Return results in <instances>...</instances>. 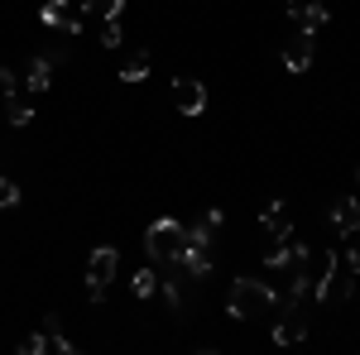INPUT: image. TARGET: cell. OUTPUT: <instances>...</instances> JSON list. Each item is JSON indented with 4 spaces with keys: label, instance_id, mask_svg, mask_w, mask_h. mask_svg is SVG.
I'll list each match as a JSON object with an SVG mask.
<instances>
[{
    "label": "cell",
    "instance_id": "cell-1",
    "mask_svg": "<svg viewBox=\"0 0 360 355\" xmlns=\"http://www.w3.org/2000/svg\"><path fill=\"white\" fill-rule=\"evenodd\" d=\"M226 312H231L236 322L269 317V312H278V293L269 283H259V278H236V283H231V298H226Z\"/></svg>",
    "mask_w": 360,
    "mask_h": 355
},
{
    "label": "cell",
    "instance_id": "cell-2",
    "mask_svg": "<svg viewBox=\"0 0 360 355\" xmlns=\"http://www.w3.org/2000/svg\"><path fill=\"white\" fill-rule=\"evenodd\" d=\"M183 245H188V226L173 221V217H159L144 231V250H149V259H159V264H178Z\"/></svg>",
    "mask_w": 360,
    "mask_h": 355
},
{
    "label": "cell",
    "instance_id": "cell-3",
    "mask_svg": "<svg viewBox=\"0 0 360 355\" xmlns=\"http://www.w3.org/2000/svg\"><path fill=\"white\" fill-rule=\"evenodd\" d=\"M115 269H120V250L115 245H96L91 250V259H86V293H91V302L106 298V283L115 278Z\"/></svg>",
    "mask_w": 360,
    "mask_h": 355
},
{
    "label": "cell",
    "instance_id": "cell-4",
    "mask_svg": "<svg viewBox=\"0 0 360 355\" xmlns=\"http://www.w3.org/2000/svg\"><path fill=\"white\" fill-rule=\"evenodd\" d=\"M193 283H197V278L183 269V264H173V269L159 278V288H164V298L173 302V312H178V317H188V312H193V302H197V288H193Z\"/></svg>",
    "mask_w": 360,
    "mask_h": 355
},
{
    "label": "cell",
    "instance_id": "cell-5",
    "mask_svg": "<svg viewBox=\"0 0 360 355\" xmlns=\"http://www.w3.org/2000/svg\"><path fill=\"white\" fill-rule=\"evenodd\" d=\"M173 106L183 115H202L207 110V86L197 77H173Z\"/></svg>",
    "mask_w": 360,
    "mask_h": 355
},
{
    "label": "cell",
    "instance_id": "cell-6",
    "mask_svg": "<svg viewBox=\"0 0 360 355\" xmlns=\"http://www.w3.org/2000/svg\"><path fill=\"white\" fill-rule=\"evenodd\" d=\"M288 20L303 29V34H317L332 15H327V5H322V0H307V5H303V0H288Z\"/></svg>",
    "mask_w": 360,
    "mask_h": 355
},
{
    "label": "cell",
    "instance_id": "cell-7",
    "mask_svg": "<svg viewBox=\"0 0 360 355\" xmlns=\"http://www.w3.org/2000/svg\"><path fill=\"white\" fill-rule=\"evenodd\" d=\"M39 20L49 29H63V34H82V20H77V10H72L68 0H49V5L39 10Z\"/></svg>",
    "mask_w": 360,
    "mask_h": 355
},
{
    "label": "cell",
    "instance_id": "cell-8",
    "mask_svg": "<svg viewBox=\"0 0 360 355\" xmlns=\"http://www.w3.org/2000/svg\"><path fill=\"white\" fill-rule=\"evenodd\" d=\"M283 67H288V72H307V67H312V34L298 29V34L283 44Z\"/></svg>",
    "mask_w": 360,
    "mask_h": 355
},
{
    "label": "cell",
    "instance_id": "cell-9",
    "mask_svg": "<svg viewBox=\"0 0 360 355\" xmlns=\"http://www.w3.org/2000/svg\"><path fill=\"white\" fill-rule=\"evenodd\" d=\"M259 226H264V231H269V240H288V235H293V226H288V217H283V202H269V207H264V212H259Z\"/></svg>",
    "mask_w": 360,
    "mask_h": 355
},
{
    "label": "cell",
    "instance_id": "cell-10",
    "mask_svg": "<svg viewBox=\"0 0 360 355\" xmlns=\"http://www.w3.org/2000/svg\"><path fill=\"white\" fill-rule=\"evenodd\" d=\"M332 226L341 231V235H356V231H360V202H356V197H346V202H336V207H332Z\"/></svg>",
    "mask_w": 360,
    "mask_h": 355
},
{
    "label": "cell",
    "instance_id": "cell-11",
    "mask_svg": "<svg viewBox=\"0 0 360 355\" xmlns=\"http://www.w3.org/2000/svg\"><path fill=\"white\" fill-rule=\"evenodd\" d=\"M44 341H49V351H58V355H72V351H77V341H68V336H63V317H58V312L44 317Z\"/></svg>",
    "mask_w": 360,
    "mask_h": 355
},
{
    "label": "cell",
    "instance_id": "cell-12",
    "mask_svg": "<svg viewBox=\"0 0 360 355\" xmlns=\"http://www.w3.org/2000/svg\"><path fill=\"white\" fill-rule=\"evenodd\" d=\"M49 82H53V63L49 58H34L25 72V91H49Z\"/></svg>",
    "mask_w": 360,
    "mask_h": 355
},
{
    "label": "cell",
    "instance_id": "cell-13",
    "mask_svg": "<svg viewBox=\"0 0 360 355\" xmlns=\"http://www.w3.org/2000/svg\"><path fill=\"white\" fill-rule=\"evenodd\" d=\"M144 72H149V53H144V49H139V53H130L125 63H120V77H125V82H139Z\"/></svg>",
    "mask_w": 360,
    "mask_h": 355
},
{
    "label": "cell",
    "instance_id": "cell-14",
    "mask_svg": "<svg viewBox=\"0 0 360 355\" xmlns=\"http://www.w3.org/2000/svg\"><path fill=\"white\" fill-rule=\"evenodd\" d=\"M125 10V0H82V15H101V20H115Z\"/></svg>",
    "mask_w": 360,
    "mask_h": 355
},
{
    "label": "cell",
    "instance_id": "cell-15",
    "mask_svg": "<svg viewBox=\"0 0 360 355\" xmlns=\"http://www.w3.org/2000/svg\"><path fill=\"white\" fill-rule=\"evenodd\" d=\"M130 288H135V298H154V293H159V273H154V269H139Z\"/></svg>",
    "mask_w": 360,
    "mask_h": 355
},
{
    "label": "cell",
    "instance_id": "cell-16",
    "mask_svg": "<svg viewBox=\"0 0 360 355\" xmlns=\"http://www.w3.org/2000/svg\"><path fill=\"white\" fill-rule=\"evenodd\" d=\"M29 120H34V106L25 96H10V125H29Z\"/></svg>",
    "mask_w": 360,
    "mask_h": 355
},
{
    "label": "cell",
    "instance_id": "cell-17",
    "mask_svg": "<svg viewBox=\"0 0 360 355\" xmlns=\"http://www.w3.org/2000/svg\"><path fill=\"white\" fill-rule=\"evenodd\" d=\"M101 44H106V49H120V44H125V29H120V20H106V25H101Z\"/></svg>",
    "mask_w": 360,
    "mask_h": 355
},
{
    "label": "cell",
    "instance_id": "cell-18",
    "mask_svg": "<svg viewBox=\"0 0 360 355\" xmlns=\"http://www.w3.org/2000/svg\"><path fill=\"white\" fill-rule=\"evenodd\" d=\"M10 207H20V188L10 178H0V212H10Z\"/></svg>",
    "mask_w": 360,
    "mask_h": 355
},
{
    "label": "cell",
    "instance_id": "cell-19",
    "mask_svg": "<svg viewBox=\"0 0 360 355\" xmlns=\"http://www.w3.org/2000/svg\"><path fill=\"white\" fill-rule=\"evenodd\" d=\"M0 96L10 101V96H20V77L10 72V67H0Z\"/></svg>",
    "mask_w": 360,
    "mask_h": 355
},
{
    "label": "cell",
    "instance_id": "cell-20",
    "mask_svg": "<svg viewBox=\"0 0 360 355\" xmlns=\"http://www.w3.org/2000/svg\"><path fill=\"white\" fill-rule=\"evenodd\" d=\"M20 351H25V355H44V351H49L44 331H34V336H25V341H20Z\"/></svg>",
    "mask_w": 360,
    "mask_h": 355
},
{
    "label": "cell",
    "instance_id": "cell-21",
    "mask_svg": "<svg viewBox=\"0 0 360 355\" xmlns=\"http://www.w3.org/2000/svg\"><path fill=\"white\" fill-rule=\"evenodd\" d=\"M346 259H351V273H360V240L351 250H346Z\"/></svg>",
    "mask_w": 360,
    "mask_h": 355
},
{
    "label": "cell",
    "instance_id": "cell-22",
    "mask_svg": "<svg viewBox=\"0 0 360 355\" xmlns=\"http://www.w3.org/2000/svg\"><path fill=\"white\" fill-rule=\"evenodd\" d=\"M356 183H360V173H356Z\"/></svg>",
    "mask_w": 360,
    "mask_h": 355
}]
</instances>
